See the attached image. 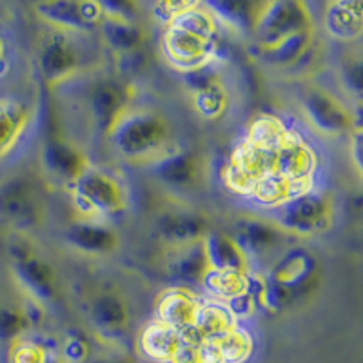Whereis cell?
<instances>
[{
  "label": "cell",
  "instance_id": "6da1fadb",
  "mask_svg": "<svg viewBox=\"0 0 363 363\" xmlns=\"http://www.w3.org/2000/svg\"><path fill=\"white\" fill-rule=\"evenodd\" d=\"M118 157L133 164H153L171 153L169 122L153 109L128 108L108 131Z\"/></svg>",
  "mask_w": 363,
  "mask_h": 363
},
{
  "label": "cell",
  "instance_id": "7a4b0ae2",
  "mask_svg": "<svg viewBox=\"0 0 363 363\" xmlns=\"http://www.w3.org/2000/svg\"><path fill=\"white\" fill-rule=\"evenodd\" d=\"M71 199L82 218L100 222L120 215L128 206V194L122 184L106 171L91 165L71 184Z\"/></svg>",
  "mask_w": 363,
  "mask_h": 363
},
{
  "label": "cell",
  "instance_id": "3957f363",
  "mask_svg": "<svg viewBox=\"0 0 363 363\" xmlns=\"http://www.w3.org/2000/svg\"><path fill=\"white\" fill-rule=\"evenodd\" d=\"M335 209L329 196L318 191H307L277 207L274 225L284 233L296 236H314L329 231Z\"/></svg>",
  "mask_w": 363,
  "mask_h": 363
},
{
  "label": "cell",
  "instance_id": "277c9868",
  "mask_svg": "<svg viewBox=\"0 0 363 363\" xmlns=\"http://www.w3.org/2000/svg\"><path fill=\"white\" fill-rule=\"evenodd\" d=\"M313 28V15L303 2L300 0H274V2H262L260 4L252 33H255L262 51H267L285 38H289L291 35Z\"/></svg>",
  "mask_w": 363,
  "mask_h": 363
},
{
  "label": "cell",
  "instance_id": "5b68a950",
  "mask_svg": "<svg viewBox=\"0 0 363 363\" xmlns=\"http://www.w3.org/2000/svg\"><path fill=\"white\" fill-rule=\"evenodd\" d=\"M9 258L13 278L31 300L44 306L57 298V272L42 256L24 245H13L9 249Z\"/></svg>",
  "mask_w": 363,
  "mask_h": 363
},
{
  "label": "cell",
  "instance_id": "8992f818",
  "mask_svg": "<svg viewBox=\"0 0 363 363\" xmlns=\"http://www.w3.org/2000/svg\"><path fill=\"white\" fill-rule=\"evenodd\" d=\"M267 278L296 303L318 287L320 265L307 249L294 247L278 258Z\"/></svg>",
  "mask_w": 363,
  "mask_h": 363
},
{
  "label": "cell",
  "instance_id": "52a82bcc",
  "mask_svg": "<svg viewBox=\"0 0 363 363\" xmlns=\"http://www.w3.org/2000/svg\"><path fill=\"white\" fill-rule=\"evenodd\" d=\"M35 11L42 21L66 33L95 31L106 18L100 2L93 0H50L35 6Z\"/></svg>",
  "mask_w": 363,
  "mask_h": 363
},
{
  "label": "cell",
  "instance_id": "ba28073f",
  "mask_svg": "<svg viewBox=\"0 0 363 363\" xmlns=\"http://www.w3.org/2000/svg\"><path fill=\"white\" fill-rule=\"evenodd\" d=\"M216 48H218V38L209 40L174 26H167L162 37V53L165 60L180 73H187L203 64L215 62Z\"/></svg>",
  "mask_w": 363,
  "mask_h": 363
},
{
  "label": "cell",
  "instance_id": "9c48e42d",
  "mask_svg": "<svg viewBox=\"0 0 363 363\" xmlns=\"http://www.w3.org/2000/svg\"><path fill=\"white\" fill-rule=\"evenodd\" d=\"M80 62L82 58L79 48L66 31L55 29L42 40L38 50V69L45 84L57 86L71 79L79 71Z\"/></svg>",
  "mask_w": 363,
  "mask_h": 363
},
{
  "label": "cell",
  "instance_id": "30bf717a",
  "mask_svg": "<svg viewBox=\"0 0 363 363\" xmlns=\"http://www.w3.org/2000/svg\"><path fill=\"white\" fill-rule=\"evenodd\" d=\"M301 109L309 124L325 136H340L354 131L351 111L335 95L323 89H309L301 99Z\"/></svg>",
  "mask_w": 363,
  "mask_h": 363
},
{
  "label": "cell",
  "instance_id": "8fae6325",
  "mask_svg": "<svg viewBox=\"0 0 363 363\" xmlns=\"http://www.w3.org/2000/svg\"><path fill=\"white\" fill-rule=\"evenodd\" d=\"M284 231H280L271 220H262L256 216H242L233 223L231 236L238 247L249 258H265L272 255L284 242Z\"/></svg>",
  "mask_w": 363,
  "mask_h": 363
},
{
  "label": "cell",
  "instance_id": "7c38bea8",
  "mask_svg": "<svg viewBox=\"0 0 363 363\" xmlns=\"http://www.w3.org/2000/svg\"><path fill=\"white\" fill-rule=\"evenodd\" d=\"M155 231L158 238L167 244V247H180L202 242L209 233L207 218L194 211H165L155 222Z\"/></svg>",
  "mask_w": 363,
  "mask_h": 363
},
{
  "label": "cell",
  "instance_id": "4fadbf2b",
  "mask_svg": "<svg viewBox=\"0 0 363 363\" xmlns=\"http://www.w3.org/2000/svg\"><path fill=\"white\" fill-rule=\"evenodd\" d=\"M0 215L18 229H31L40 220V206L29 182L17 178L0 189Z\"/></svg>",
  "mask_w": 363,
  "mask_h": 363
},
{
  "label": "cell",
  "instance_id": "5bb4252c",
  "mask_svg": "<svg viewBox=\"0 0 363 363\" xmlns=\"http://www.w3.org/2000/svg\"><path fill=\"white\" fill-rule=\"evenodd\" d=\"M66 242L74 251L91 256L111 255L118 249V233L100 220H74L66 229Z\"/></svg>",
  "mask_w": 363,
  "mask_h": 363
},
{
  "label": "cell",
  "instance_id": "9a60e30c",
  "mask_svg": "<svg viewBox=\"0 0 363 363\" xmlns=\"http://www.w3.org/2000/svg\"><path fill=\"white\" fill-rule=\"evenodd\" d=\"M89 320L100 336L116 340L128 330L131 313L125 300L120 294L104 291L96 294L89 303Z\"/></svg>",
  "mask_w": 363,
  "mask_h": 363
},
{
  "label": "cell",
  "instance_id": "2e32d148",
  "mask_svg": "<svg viewBox=\"0 0 363 363\" xmlns=\"http://www.w3.org/2000/svg\"><path fill=\"white\" fill-rule=\"evenodd\" d=\"M207 271L245 277L251 272L249 258L227 233L209 231L202 240Z\"/></svg>",
  "mask_w": 363,
  "mask_h": 363
},
{
  "label": "cell",
  "instance_id": "e0dca14e",
  "mask_svg": "<svg viewBox=\"0 0 363 363\" xmlns=\"http://www.w3.org/2000/svg\"><path fill=\"white\" fill-rule=\"evenodd\" d=\"M40 162L45 173L57 180L67 182L69 186L89 167L86 155L74 144L60 138L45 142L42 147Z\"/></svg>",
  "mask_w": 363,
  "mask_h": 363
},
{
  "label": "cell",
  "instance_id": "ac0fdd59",
  "mask_svg": "<svg viewBox=\"0 0 363 363\" xmlns=\"http://www.w3.org/2000/svg\"><path fill=\"white\" fill-rule=\"evenodd\" d=\"M128 91L115 80H99L89 91V109L93 120L96 122L100 131L108 135L115 120L118 118L125 109L128 104Z\"/></svg>",
  "mask_w": 363,
  "mask_h": 363
},
{
  "label": "cell",
  "instance_id": "d6986e66",
  "mask_svg": "<svg viewBox=\"0 0 363 363\" xmlns=\"http://www.w3.org/2000/svg\"><path fill=\"white\" fill-rule=\"evenodd\" d=\"M199 306L200 300H196L184 287L167 289L158 296L157 307H155V320L178 330V333H184L194 325Z\"/></svg>",
  "mask_w": 363,
  "mask_h": 363
},
{
  "label": "cell",
  "instance_id": "ffe728a7",
  "mask_svg": "<svg viewBox=\"0 0 363 363\" xmlns=\"http://www.w3.org/2000/svg\"><path fill=\"white\" fill-rule=\"evenodd\" d=\"M151 174L171 189H189L200 177L199 160L186 151H171L149 164Z\"/></svg>",
  "mask_w": 363,
  "mask_h": 363
},
{
  "label": "cell",
  "instance_id": "44dd1931",
  "mask_svg": "<svg viewBox=\"0 0 363 363\" xmlns=\"http://www.w3.org/2000/svg\"><path fill=\"white\" fill-rule=\"evenodd\" d=\"M323 28L330 38L352 42L362 37L363 4L359 0L329 2L323 13Z\"/></svg>",
  "mask_w": 363,
  "mask_h": 363
},
{
  "label": "cell",
  "instance_id": "7402d4cb",
  "mask_svg": "<svg viewBox=\"0 0 363 363\" xmlns=\"http://www.w3.org/2000/svg\"><path fill=\"white\" fill-rule=\"evenodd\" d=\"M164 262L165 271L173 280L182 284H203L207 274V260L202 242L169 247Z\"/></svg>",
  "mask_w": 363,
  "mask_h": 363
},
{
  "label": "cell",
  "instance_id": "603a6c76",
  "mask_svg": "<svg viewBox=\"0 0 363 363\" xmlns=\"http://www.w3.org/2000/svg\"><path fill=\"white\" fill-rule=\"evenodd\" d=\"M31 113L22 100L4 96L0 99V158L15 149L29 125Z\"/></svg>",
  "mask_w": 363,
  "mask_h": 363
},
{
  "label": "cell",
  "instance_id": "cb8c5ba5",
  "mask_svg": "<svg viewBox=\"0 0 363 363\" xmlns=\"http://www.w3.org/2000/svg\"><path fill=\"white\" fill-rule=\"evenodd\" d=\"M178 345H180V333L157 320L149 322L138 336V347L142 354L157 363H169Z\"/></svg>",
  "mask_w": 363,
  "mask_h": 363
},
{
  "label": "cell",
  "instance_id": "d4e9b609",
  "mask_svg": "<svg viewBox=\"0 0 363 363\" xmlns=\"http://www.w3.org/2000/svg\"><path fill=\"white\" fill-rule=\"evenodd\" d=\"M104 42L111 48L115 53L124 57H135L145 44V31L136 21H118V18H104L102 26Z\"/></svg>",
  "mask_w": 363,
  "mask_h": 363
},
{
  "label": "cell",
  "instance_id": "484cf974",
  "mask_svg": "<svg viewBox=\"0 0 363 363\" xmlns=\"http://www.w3.org/2000/svg\"><path fill=\"white\" fill-rule=\"evenodd\" d=\"M236 327L235 316L225 306L216 301H200L193 330L200 338H215Z\"/></svg>",
  "mask_w": 363,
  "mask_h": 363
},
{
  "label": "cell",
  "instance_id": "4316f807",
  "mask_svg": "<svg viewBox=\"0 0 363 363\" xmlns=\"http://www.w3.org/2000/svg\"><path fill=\"white\" fill-rule=\"evenodd\" d=\"M203 6L209 9L218 24L223 22L238 31H252L256 17H258V8H260V4H252V2H231V0L206 2Z\"/></svg>",
  "mask_w": 363,
  "mask_h": 363
},
{
  "label": "cell",
  "instance_id": "83f0119b",
  "mask_svg": "<svg viewBox=\"0 0 363 363\" xmlns=\"http://www.w3.org/2000/svg\"><path fill=\"white\" fill-rule=\"evenodd\" d=\"M314 38V29H306L296 35H291L289 38L281 40L280 44L271 48L267 51H262L269 62L277 66H293V64L301 62L309 51Z\"/></svg>",
  "mask_w": 363,
  "mask_h": 363
},
{
  "label": "cell",
  "instance_id": "f1b7e54d",
  "mask_svg": "<svg viewBox=\"0 0 363 363\" xmlns=\"http://www.w3.org/2000/svg\"><path fill=\"white\" fill-rule=\"evenodd\" d=\"M222 363H245L255 352L252 336L245 329L233 327L223 335L215 336Z\"/></svg>",
  "mask_w": 363,
  "mask_h": 363
},
{
  "label": "cell",
  "instance_id": "f546056e",
  "mask_svg": "<svg viewBox=\"0 0 363 363\" xmlns=\"http://www.w3.org/2000/svg\"><path fill=\"white\" fill-rule=\"evenodd\" d=\"M31 329V314L18 306H0V342L15 343Z\"/></svg>",
  "mask_w": 363,
  "mask_h": 363
},
{
  "label": "cell",
  "instance_id": "4dcf8cb0",
  "mask_svg": "<svg viewBox=\"0 0 363 363\" xmlns=\"http://www.w3.org/2000/svg\"><path fill=\"white\" fill-rule=\"evenodd\" d=\"M227 104H229V95H227L223 84L213 86L206 91L194 93L193 95V108L202 118L216 120L225 113Z\"/></svg>",
  "mask_w": 363,
  "mask_h": 363
},
{
  "label": "cell",
  "instance_id": "1f68e13d",
  "mask_svg": "<svg viewBox=\"0 0 363 363\" xmlns=\"http://www.w3.org/2000/svg\"><path fill=\"white\" fill-rule=\"evenodd\" d=\"M50 349L29 338H21L9 345V363H44Z\"/></svg>",
  "mask_w": 363,
  "mask_h": 363
},
{
  "label": "cell",
  "instance_id": "d6a6232c",
  "mask_svg": "<svg viewBox=\"0 0 363 363\" xmlns=\"http://www.w3.org/2000/svg\"><path fill=\"white\" fill-rule=\"evenodd\" d=\"M184 82H186L187 89L191 91V95H194V93L206 91L213 86H218V84H222V80H220L218 71L213 67V62H209L184 73Z\"/></svg>",
  "mask_w": 363,
  "mask_h": 363
},
{
  "label": "cell",
  "instance_id": "836d02e7",
  "mask_svg": "<svg viewBox=\"0 0 363 363\" xmlns=\"http://www.w3.org/2000/svg\"><path fill=\"white\" fill-rule=\"evenodd\" d=\"M200 338L193 330V327L180 333V345L171 356L169 363H202L200 362Z\"/></svg>",
  "mask_w": 363,
  "mask_h": 363
},
{
  "label": "cell",
  "instance_id": "e575fe53",
  "mask_svg": "<svg viewBox=\"0 0 363 363\" xmlns=\"http://www.w3.org/2000/svg\"><path fill=\"white\" fill-rule=\"evenodd\" d=\"M60 356L67 363H86L89 359V342L82 335L71 333L64 338Z\"/></svg>",
  "mask_w": 363,
  "mask_h": 363
},
{
  "label": "cell",
  "instance_id": "d590c367",
  "mask_svg": "<svg viewBox=\"0 0 363 363\" xmlns=\"http://www.w3.org/2000/svg\"><path fill=\"white\" fill-rule=\"evenodd\" d=\"M191 6V2H158L153 6V15L158 22L165 24V28Z\"/></svg>",
  "mask_w": 363,
  "mask_h": 363
},
{
  "label": "cell",
  "instance_id": "8d00e7d4",
  "mask_svg": "<svg viewBox=\"0 0 363 363\" xmlns=\"http://www.w3.org/2000/svg\"><path fill=\"white\" fill-rule=\"evenodd\" d=\"M343 82H345L347 89L359 96V93H362V64H359V60L347 64L345 69H343Z\"/></svg>",
  "mask_w": 363,
  "mask_h": 363
},
{
  "label": "cell",
  "instance_id": "74e56055",
  "mask_svg": "<svg viewBox=\"0 0 363 363\" xmlns=\"http://www.w3.org/2000/svg\"><path fill=\"white\" fill-rule=\"evenodd\" d=\"M351 149H352L351 151L352 162H354L356 165V171L362 173V131H359V128H356L354 131H352Z\"/></svg>",
  "mask_w": 363,
  "mask_h": 363
},
{
  "label": "cell",
  "instance_id": "f35d334b",
  "mask_svg": "<svg viewBox=\"0 0 363 363\" xmlns=\"http://www.w3.org/2000/svg\"><path fill=\"white\" fill-rule=\"evenodd\" d=\"M86 363H135L131 358L122 354H113V356H99V358H89Z\"/></svg>",
  "mask_w": 363,
  "mask_h": 363
},
{
  "label": "cell",
  "instance_id": "ab89813d",
  "mask_svg": "<svg viewBox=\"0 0 363 363\" xmlns=\"http://www.w3.org/2000/svg\"><path fill=\"white\" fill-rule=\"evenodd\" d=\"M8 67L9 64L8 60H6V44H4V38H2V33H0V77H4Z\"/></svg>",
  "mask_w": 363,
  "mask_h": 363
},
{
  "label": "cell",
  "instance_id": "60d3db41",
  "mask_svg": "<svg viewBox=\"0 0 363 363\" xmlns=\"http://www.w3.org/2000/svg\"><path fill=\"white\" fill-rule=\"evenodd\" d=\"M44 363H67V362L62 358V356H60V352L50 351L48 352V356H45Z\"/></svg>",
  "mask_w": 363,
  "mask_h": 363
}]
</instances>
